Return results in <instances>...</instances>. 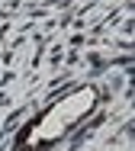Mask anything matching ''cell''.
I'll return each instance as SVG.
<instances>
[{
  "label": "cell",
  "instance_id": "cell-1",
  "mask_svg": "<svg viewBox=\"0 0 135 151\" xmlns=\"http://www.w3.org/2000/svg\"><path fill=\"white\" fill-rule=\"evenodd\" d=\"M93 106H97V90H93V87H77V90L65 93L58 103H52V106L23 132L19 148H32L35 151V148H45V145H55V142L65 138Z\"/></svg>",
  "mask_w": 135,
  "mask_h": 151
}]
</instances>
